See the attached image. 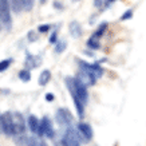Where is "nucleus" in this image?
<instances>
[{"label": "nucleus", "mask_w": 146, "mask_h": 146, "mask_svg": "<svg viewBox=\"0 0 146 146\" xmlns=\"http://www.w3.org/2000/svg\"><path fill=\"white\" fill-rule=\"evenodd\" d=\"M54 7H55V8L62 9V4H60V3H58V1H55V3H54Z\"/></svg>", "instance_id": "nucleus-25"}, {"label": "nucleus", "mask_w": 146, "mask_h": 146, "mask_svg": "<svg viewBox=\"0 0 146 146\" xmlns=\"http://www.w3.org/2000/svg\"><path fill=\"white\" fill-rule=\"evenodd\" d=\"M62 142L64 146H80V134L78 129H74L70 125V127L64 131Z\"/></svg>", "instance_id": "nucleus-3"}, {"label": "nucleus", "mask_w": 146, "mask_h": 146, "mask_svg": "<svg viewBox=\"0 0 146 146\" xmlns=\"http://www.w3.org/2000/svg\"><path fill=\"white\" fill-rule=\"evenodd\" d=\"M0 20L9 31L12 27V18H11V3L8 0H0Z\"/></svg>", "instance_id": "nucleus-2"}, {"label": "nucleus", "mask_w": 146, "mask_h": 146, "mask_svg": "<svg viewBox=\"0 0 146 146\" xmlns=\"http://www.w3.org/2000/svg\"><path fill=\"white\" fill-rule=\"evenodd\" d=\"M34 3H35V0H23V9L31 11L34 7Z\"/></svg>", "instance_id": "nucleus-20"}, {"label": "nucleus", "mask_w": 146, "mask_h": 146, "mask_svg": "<svg viewBox=\"0 0 146 146\" xmlns=\"http://www.w3.org/2000/svg\"><path fill=\"white\" fill-rule=\"evenodd\" d=\"M51 79V72L48 70H44L42 71V74L39 76V84L40 86H46V84L48 83V80Z\"/></svg>", "instance_id": "nucleus-11"}, {"label": "nucleus", "mask_w": 146, "mask_h": 146, "mask_svg": "<svg viewBox=\"0 0 146 146\" xmlns=\"http://www.w3.org/2000/svg\"><path fill=\"white\" fill-rule=\"evenodd\" d=\"M19 78H20L23 82H28V80L31 79V72H30V70H28V68H27V70H22L19 72Z\"/></svg>", "instance_id": "nucleus-17"}, {"label": "nucleus", "mask_w": 146, "mask_h": 146, "mask_svg": "<svg viewBox=\"0 0 146 146\" xmlns=\"http://www.w3.org/2000/svg\"><path fill=\"white\" fill-rule=\"evenodd\" d=\"M0 30H1V27H0Z\"/></svg>", "instance_id": "nucleus-29"}, {"label": "nucleus", "mask_w": 146, "mask_h": 146, "mask_svg": "<svg viewBox=\"0 0 146 146\" xmlns=\"http://www.w3.org/2000/svg\"><path fill=\"white\" fill-rule=\"evenodd\" d=\"M9 3H11V8L13 12L19 13L23 9V0H9Z\"/></svg>", "instance_id": "nucleus-12"}, {"label": "nucleus", "mask_w": 146, "mask_h": 146, "mask_svg": "<svg viewBox=\"0 0 146 146\" xmlns=\"http://www.w3.org/2000/svg\"><path fill=\"white\" fill-rule=\"evenodd\" d=\"M68 30H70V34L72 38H79L80 35H82V27H80V24L78 22H71L70 23V27H68Z\"/></svg>", "instance_id": "nucleus-10"}, {"label": "nucleus", "mask_w": 146, "mask_h": 146, "mask_svg": "<svg viewBox=\"0 0 146 146\" xmlns=\"http://www.w3.org/2000/svg\"><path fill=\"white\" fill-rule=\"evenodd\" d=\"M0 127H1V131L8 135V137H12L13 133H15V122H13V114L11 113H4V114L0 117Z\"/></svg>", "instance_id": "nucleus-4"}, {"label": "nucleus", "mask_w": 146, "mask_h": 146, "mask_svg": "<svg viewBox=\"0 0 146 146\" xmlns=\"http://www.w3.org/2000/svg\"><path fill=\"white\" fill-rule=\"evenodd\" d=\"M40 1H42V3H44V1H46V0H40Z\"/></svg>", "instance_id": "nucleus-28"}, {"label": "nucleus", "mask_w": 146, "mask_h": 146, "mask_svg": "<svg viewBox=\"0 0 146 146\" xmlns=\"http://www.w3.org/2000/svg\"><path fill=\"white\" fill-rule=\"evenodd\" d=\"M27 64H28V67H36L38 64L40 63L39 60V58H36V56H32V55H30V54H27Z\"/></svg>", "instance_id": "nucleus-14"}, {"label": "nucleus", "mask_w": 146, "mask_h": 146, "mask_svg": "<svg viewBox=\"0 0 146 146\" xmlns=\"http://www.w3.org/2000/svg\"><path fill=\"white\" fill-rule=\"evenodd\" d=\"M133 16V9H127L125 13H122V16H121V20H127Z\"/></svg>", "instance_id": "nucleus-21"}, {"label": "nucleus", "mask_w": 146, "mask_h": 146, "mask_svg": "<svg viewBox=\"0 0 146 146\" xmlns=\"http://www.w3.org/2000/svg\"><path fill=\"white\" fill-rule=\"evenodd\" d=\"M79 66H80V70L90 72V74L93 76H95L97 79L99 76L103 75V68H102L99 64H90V63H86V62H79Z\"/></svg>", "instance_id": "nucleus-6"}, {"label": "nucleus", "mask_w": 146, "mask_h": 146, "mask_svg": "<svg viewBox=\"0 0 146 146\" xmlns=\"http://www.w3.org/2000/svg\"><path fill=\"white\" fill-rule=\"evenodd\" d=\"M56 40H58L56 32H54L52 35H51V38H50V43H56Z\"/></svg>", "instance_id": "nucleus-23"}, {"label": "nucleus", "mask_w": 146, "mask_h": 146, "mask_svg": "<svg viewBox=\"0 0 146 146\" xmlns=\"http://www.w3.org/2000/svg\"><path fill=\"white\" fill-rule=\"evenodd\" d=\"M38 135H46L48 138H54L55 135V130L52 127V123L50 121L48 117H43L40 119V127H39V133Z\"/></svg>", "instance_id": "nucleus-5"}, {"label": "nucleus", "mask_w": 146, "mask_h": 146, "mask_svg": "<svg viewBox=\"0 0 146 146\" xmlns=\"http://www.w3.org/2000/svg\"><path fill=\"white\" fill-rule=\"evenodd\" d=\"M87 46H89L90 48H93V50H98L99 48V39L91 36V38L87 40Z\"/></svg>", "instance_id": "nucleus-16"}, {"label": "nucleus", "mask_w": 146, "mask_h": 146, "mask_svg": "<svg viewBox=\"0 0 146 146\" xmlns=\"http://www.w3.org/2000/svg\"><path fill=\"white\" fill-rule=\"evenodd\" d=\"M94 1H95V4H97V5L99 4V0H94Z\"/></svg>", "instance_id": "nucleus-27"}, {"label": "nucleus", "mask_w": 146, "mask_h": 146, "mask_svg": "<svg viewBox=\"0 0 146 146\" xmlns=\"http://www.w3.org/2000/svg\"><path fill=\"white\" fill-rule=\"evenodd\" d=\"M78 131H79L80 137L83 138L84 141H90L91 138H93V129H91V126L87 123H79L78 125Z\"/></svg>", "instance_id": "nucleus-8"}, {"label": "nucleus", "mask_w": 146, "mask_h": 146, "mask_svg": "<svg viewBox=\"0 0 146 146\" xmlns=\"http://www.w3.org/2000/svg\"><path fill=\"white\" fill-rule=\"evenodd\" d=\"M50 28H51L50 24H43V26L38 27V31L39 32H47V31H50Z\"/></svg>", "instance_id": "nucleus-22"}, {"label": "nucleus", "mask_w": 146, "mask_h": 146, "mask_svg": "<svg viewBox=\"0 0 146 146\" xmlns=\"http://www.w3.org/2000/svg\"><path fill=\"white\" fill-rule=\"evenodd\" d=\"M66 47H67V43L64 42V40H60V42H58L56 43V48H55V52H63L64 50H66Z\"/></svg>", "instance_id": "nucleus-19"}, {"label": "nucleus", "mask_w": 146, "mask_h": 146, "mask_svg": "<svg viewBox=\"0 0 146 146\" xmlns=\"http://www.w3.org/2000/svg\"><path fill=\"white\" fill-rule=\"evenodd\" d=\"M111 1H115V0H107V1H106V5H109Z\"/></svg>", "instance_id": "nucleus-26"}, {"label": "nucleus", "mask_w": 146, "mask_h": 146, "mask_svg": "<svg viewBox=\"0 0 146 146\" xmlns=\"http://www.w3.org/2000/svg\"><path fill=\"white\" fill-rule=\"evenodd\" d=\"M56 121L59 122V125H71L72 123V115L67 109H59L56 111Z\"/></svg>", "instance_id": "nucleus-7"}, {"label": "nucleus", "mask_w": 146, "mask_h": 146, "mask_svg": "<svg viewBox=\"0 0 146 146\" xmlns=\"http://www.w3.org/2000/svg\"><path fill=\"white\" fill-rule=\"evenodd\" d=\"M26 146H47V145H46L44 141H40V139H38L36 137H31L27 139Z\"/></svg>", "instance_id": "nucleus-13"}, {"label": "nucleus", "mask_w": 146, "mask_h": 146, "mask_svg": "<svg viewBox=\"0 0 146 146\" xmlns=\"http://www.w3.org/2000/svg\"><path fill=\"white\" fill-rule=\"evenodd\" d=\"M11 63H12V59H4V60H1V62H0V72H3V71L7 70Z\"/></svg>", "instance_id": "nucleus-18"}, {"label": "nucleus", "mask_w": 146, "mask_h": 146, "mask_svg": "<svg viewBox=\"0 0 146 146\" xmlns=\"http://www.w3.org/2000/svg\"><path fill=\"white\" fill-rule=\"evenodd\" d=\"M107 30V23H102L101 26H99V28H98L97 31L94 32V38H97V39H99V38H102V35L105 34V31Z\"/></svg>", "instance_id": "nucleus-15"}, {"label": "nucleus", "mask_w": 146, "mask_h": 146, "mask_svg": "<svg viewBox=\"0 0 146 146\" xmlns=\"http://www.w3.org/2000/svg\"><path fill=\"white\" fill-rule=\"evenodd\" d=\"M66 86H67V89H68V91H70L72 99H74V105H75V107H76L78 115L82 118L84 115L83 106L87 103V101H89V93H87V90H86L87 86H84L80 80L70 78V76L66 78Z\"/></svg>", "instance_id": "nucleus-1"}, {"label": "nucleus", "mask_w": 146, "mask_h": 146, "mask_svg": "<svg viewBox=\"0 0 146 146\" xmlns=\"http://www.w3.org/2000/svg\"><path fill=\"white\" fill-rule=\"evenodd\" d=\"M46 99H47V101H54V95L52 94H47V95H46Z\"/></svg>", "instance_id": "nucleus-24"}, {"label": "nucleus", "mask_w": 146, "mask_h": 146, "mask_svg": "<svg viewBox=\"0 0 146 146\" xmlns=\"http://www.w3.org/2000/svg\"><path fill=\"white\" fill-rule=\"evenodd\" d=\"M0 117H1V115H0ZM0 129H1V127H0Z\"/></svg>", "instance_id": "nucleus-30"}, {"label": "nucleus", "mask_w": 146, "mask_h": 146, "mask_svg": "<svg viewBox=\"0 0 146 146\" xmlns=\"http://www.w3.org/2000/svg\"><path fill=\"white\" fill-rule=\"evenodd\" d=\"M27 123H28V127H30V130H31L34 134L39 133L40 121L36 118L35 115H30V117H28V121H27Z\"/></svg>", "instance_id": "nucleus-9"}]
</instances>
